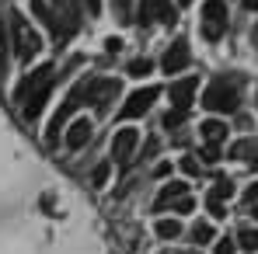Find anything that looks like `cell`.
<instances>
[{
  "mask_svg": "<svg viewBox=\"0 0 258 254\" xmlns=\"http://www.w3.org/2000/svg\"><path fill=\"white\" fill-rule=\"evenodd\" d=\"M32 11L56 42L70 39L81 28V4L77 0H32Z\"/></svg>",
  "mask_w": 258,
  "mask_h": 254,
  "instance_id": "cell-1",
  "label": "cell"
},
{
  "mask_svg": "<svg viewBox=\"0 0 258 254\" xmlns=\"http://www.w3.org/2000/svg\"><path fill=\"white\" fill-rule=\"evenodd\" d=\"M52 84H56V66H52V63L32 70V73L21 80V87H18V101H21V115H25L28 122L39 119V112L45 108V98H49Z\"/></svg>",
  "mask_w": 258,
  "mask_h": 254,
  "instance_id": "cell-2",
  "label": "cell"
},
{
  "mask_svg": "<svg viewBox=\"0 0 258 254\" xmlns=\"http://www.w3.org/2000/svg\"><path fill=\"white\" fill-rule=\"evenodd\" d=\"M241 87H244V77H241V73H220V77H213L210 87H206V94H203V108L220 112V115L237 112V105H241Z\"/></svg>",
  "mask_w": 258,
  "mask_h": 254,
  "instance_id": "cell-3",
  "label": "cell"
},
{
  "mask_svg": "<svg viewBox=\"0 0 258 254\" xmlns=\"http://www.w3.org/2000/svg\"><path fill=\"white\" fill-rule=\"evenodd\" d=\"M91 87H94V77H84L81 84L67 94V101L59 105V112H56V115H52V122H49V132H45V139H49V143H56L59 129L67 126V119H70V115H74L81 105H87V101H91Z\"/></svg>",
  "mask_w": 258,
  "mask_h": 254,
  "instance_id": "cell-4",
  "label": "cell"
},
{
  "mask_svg": "<svg viewBox=\"0 0 258 254\" xmlns=\"http://www.w3.org/2000/svg\"><path fill=\"white\" fill-rule=\"evenodd\" d=\"M11 35H14V52H18V59L21 63H32V56L42 49V39H39V32L28 25V18L25 14H11Z\"/></svg>",
  "mask_w": 258,
  "mask_h": 254,
  "instance_id": "cell-5",
  "label": "cell"
},
{
  "mask_svg": "<svg viewBox=\"0 0 258 254\" xmlns=\"http://www.w3.org/2000/svg\"><path fill=\"white\" fill-rule=\"evenodd\" d=\"M196 87H199V80L196 77H185V80H174L171 84V105H174V112H168L164 115V126L168 129H174L181 119H185V112L192 108V98H196Z\"/></svg>",
  "mask_w": 258,
  "mask_h": 254,
  "instance_id": "cell-6",
  "label": "cell"
},
{
  "mask_svg": "<svg viewBox=\"0 0 258 254\" xmlns=\"http://www.w3.org/2000/svg\"><path fill=\"white\" fill-rule=\"evenodd\" d=\"M227 32V4L223 0H206L203 4V39L220 42Z\"/></svg>",
  "mask_w": 258,
  "mask_h": 254,
  "instance_id": "cell-7",
  "label": "cell"
},
{
  "mask_svg": "<svg viewBox=\"0 0 258 254\" xmlns=\"http://www.w3.org/2000/svg\"><path fill=\"white\" fill-rule=\"evenodd\" d=\"M157 98H161V87H140V91H133L126 98V105L119 108V119H140V115H147Z\"/></svg>",
  "mask_w": 258,
  "mask_h": 254,
  "instance_id": "cell-8",
  "label": "cell"
},
{
  "mask_svg": "<svg viewBox=\"0 0 258 254\" xmlns=\"http://www.w3.org/2000/svg\"><path fill=\"white\" fill-rule=\"evenodd\" d=\"M150 18H157L161 25H174L178 21V4H171V0H143L140 4V21L150 25Z\"/></svg>",
  "mask_w": 258,
  "mask_h": 254,
  "instance_id": "cell-9",
  "label": "cell"
},
{
  "mask_svg": "<svg viewBox=\"0 0 258 254\" xmlns=\"http://www.w3.org/2000/svg\"><path fill=\"white\" fill-rule=\"evenodd\" d=\"M119 98V80L115 77H105V80H94V87H91V105L105 115L108 112V101H115Z\"/></svg>",
  "mask_w": 258,
  "mask_h": 254,
  "instance_id": "cell-10",
  "label": "cell"
},
{
  "mask_svg": "<svg viewBox=\"0 0 258 254\" xmlns=\"http://www.w3.org/2000/svg\"><path fill=\"white\" fill-rule=\"evenodd\" d=\"M188 59H192V49H188L185 39H178V42L164 52V63H161V66H164V73H181V70L188 66Z\"/></svg>",
  "mask_w": 258,
  "mask_h": 254,
  "instance_id": "cell-11",
  "label": "cell"
},
{
  "mask_svg": "<svg viewBox=\"0 0 258 254\" xmlns=\"http://www.w3.org/2000/svg\"><path fill=\"white\" fill-rule=\"evenodd\" d=\"M234 195V181H227V178H220L213 188H210V195H206V206H210V212H213L216 219H223L227 212H223V202Z\"/></svg>",
  "mask_w": 258,
  "mask_h": 254,
  "instance_id": "cell-12",
  "label": "cell"
},
{
  "mask_svg": "<svg viewBox=\"0 0 258 254\" xmlns=\"http://www.w3.org/2000/svg\"><path fill=\"white\" fill-rule=\"evenodd\" d=\"M136 143H140V132L136 129H119L112 136V157L115 160H129V153L136 150Z\"/></svg>",
  "mask_w": 258,
  "mask_h": 254,
  "instance_id": "cell-13",
  "label": "cell"
},
{
  "mask_svg": "<svg viewBox=\"0 0 258 254\" xmlns=\"http://www.w3.org/2000/svg\"><path fill=\"white\" fill-rule=\"evenodd\" d=\"M185 192H188L185 181H171V185H164L161 195H157V202H154V209H168V206H174L178 199H185Z\"/></svg>",
  "mask_w": 258,
  "mask_h": 254,
  "instance_id": "cell-14",
  "label": "cell"
},
{
  "mask_svg": "<svg viewBox=\"0 0 258 254\" xmlns=\"http://www.w3.org/2000/svg\"><path fill=\"white\" fill-rule=\"evenodd\" d=\"M199 136L206 139V146H220L223 139H227V122H220V119H210V122H203L199 126Z\"/></svg>",
  "mask_w": 258,
  "mask_h": 254,
  "instance_id": "cell-15",
  "label": "cell"
},
{
  "mask_svg": "<svg viewBox=\"0 0 258 254\" xmlns=\"http://www.w3.org/2000/svg\"><path fill=\"white\" fill-rule=\"evenodd\" d=\"M91 132H94V126H91L87 119H77V122L70 126V132H67V146H70V150H81L87 139H91Z\"/></svg>",
  "mask_w": 258,
  "mask_h": 254,
  "instance_id": "cell-16",
  "label": "cell"
},
{
  "mask_svg": "<svg viewBox=\"0 0 258 254\" xmlns=\"http://www.w3.org/2000/svg\"><path fill=\"white\" fill-rule=\"evenodd\" d=\"M227 157H234V160H248V164H258V143H255V139H237V143L227 150Z\"/></svg>",
  "mask_w": 258,
  "mask_h": 254,
  "instance_id": "cell-17",
  "label": "cell"
},
{
  "mask_svg": "<svg viewBox=\"0 0 258 254\" xmlns=\"http://www.w3.org/2000/svg\"><path fill=\"white\" fill-rule=\"evenodd\" d=\"M157 237H161V240L181 237V223H178V219H161V223H157Z\"/></svg>",
  "mask_w": 258,
  "mask_h": 254,
  "instance_id": "cell-18",
  "label": "cell"
},
{
  "mask_svg": "<svg viewBox=\"0 0 258 254\" xmlns=\"http://www.w3.org/2000/svg\"><path fill=\"white\" fill-rule=\"evenodd\" d=\"M192 240L203 247V244H210L213 240V223H206V219H199L196 226H192Z\"/></svg>",
  "mask_w": 258,
  "mask_h": 254,
  "instance_id": "cell-19",
  "label": "cell"
},
{
  "mask_svg": "<svg viewBox=\"0 0 258 254\" xmlns=\"http://www.w3.org/2000/svg\"><path fill=\"white\" fill-rule=\"evenodd\" d=\"M237 247H244V251H258V230H251V226H244L241 233H237V240H234Z\"/></svg>",
  "mask_w": 258,
  "mask_h": 254,
  "instance_id": "cell-20",
  "label": "cell"
},
{
  "mask_svg": "<svg viewBox=\"0 0 258 254\" xmlns=\"http://www.w3.org/2000/svg\"><path fill=\"white\" fill-rule=\"evenodd\" d=\"M129 7H133V0H112V14L119 18V25H129L133 18H129Z\"/></svg>",
  "mask_w": 258,
  "mask_h": 254,
  "instance_id": "cell-21",
  "label": "cell"
},
{
  "mask_svg": "<svg viewBox=\"0 0 258 254\" xmlns=\"http://www.w3.org/2000/svg\"><path fill=\"white\" fill-rule=\"evenodd\" d=\"M150 66H154L150 59H133V63H129V77H147Z\"/></svg>",
  "mask_w": 258,
  "mask_h": 254,
  "instance_id": "cell-22",
  "label": "cell"
},
{
  "mask_svg": "<svg viewBox=\"0 0 258 254\" xmlns=\"http://www.w3.org/2000/svg\"><path fill=\"white\" fill-rule=\"evenodd\" d=\"M108 171H112V164H98L94 174H91V185H94V188H101V185L108 181Z\"/></svg>",
  "mask_w": 258,
  "mask_h": 254,
  "instance_id": "cell-23",
  "label": "cell"
},
{
  "mask_svg": "<svg viewBox=\"0 0 258 254\" xmlns=\"http://www.w3.org/2000/svg\"><path fill=\"white\" fill-rule=\"evenodd\" d=\"M7 35H4V32H0V80H4V66H7Z\"/></svg>",
  "mask_w": 258,
  "mask_h": 254,
  "instance_id": "cell-24",
  "label": "cell"
},
{
  "mask_svg": "<svg viewBox=\"0 0 258 254\" xmlns=\"http://www.w3.org/2000/svg\"><path fill=\"white\" fill-rule=\"evenodd\" d=\"M234 251H237V244H234L230 237H223V240L216 244V254H234Z\"/></svg>",
  "mask_w": 258,
  "mask_h": 254,
  "instance_id": "cell-25",
  "label": "cell"
},
{
  "mask_svg": "<svg viewBox=\"0 0 258 254\" xmlns=\"http://www.w3.org/2000/svg\"><path fill=\"white\" fill-rule=\"evenodd\" d=\"M181 171H185V174H199V160H196V157H185V160H181Z\"/></svg>",
  "mask_w": 258,
  "mask_h": 254,
  "instance_id": "cell-26",
  "label": "cell"
},
{
  "mask_svg": "<svg viewBox=\"0 0 258 254\" xmlns=\"http://www.w3.org/2000/svg\"><path fill=\"white\" fill-rule=\"evenodd\" d=\"M244 202H248V206H255V202H258V181H255V185H248V192H244Z\"/></svg>",
  "mask_w": 258,
  "mask_h": 254,
  "instance_id": "cell-27",
  "label": "cell"
},
{
  "mask_svg": "<svg viewBox=\"0 0 258 254\" xmlns=\"http://www.w3.org/2000/svg\"><path fill=\"white\" fill-rule=\"evenodd\" d=\"M174 212H192V202H188V199H178V202H174Z\"/></svg>",
  "mask_w": 258,
  "mask_h": 254,
  "instance_id": "cell-28",
  "label": "cell"
},
{
  "mask_svg": "<svg viewBox=\"0 0 258 254\" xmlns=\"http://www.w3.org/2000/svg\"><path fill=\"white\" fill-rule=\"evenodd\" d=\"M203 157H206V160L213 164V160H220V150H213V146H206V150H203Z\"/></svg>",
  "mask_w": 258,
  "mask_h": 254,
  "instance_id": "cell-29",
  "label": "cell"
},
{
  "mask_svg": "<svg viewBox=\"0 0 258 254\" xmlns=\"http://www.w3.org/2000/svg\"><path fill=\"white\" fill-rule=\"evenodd\" d=\"M105 45H108V52H119V49H122V42H119V39H108Z\"/></svg>",
  "mask_w": 258,
  "mask_h": 254,
  "instance_id": "cell-30",
  "label": "cell"
},
{
  "mask_svg": "<svg viewBox=\"0 0 258 254\" xmlns=\"http://www.w3.org/2000/svg\"><path fill=\"white\" fill-rule=\"evenodd\" d=\"M98 7H101V0H87V11L91 14H98Z\"/></svg>",
  "mask_w": 258,
  "mask_h": 254,
  "instance_id": "cell-31",
  "label": "cell"
},
{
  "mask_svg": "<svg viewBox=\"0 0 258 254\" xmlns=\"http://www.w3.org/2000/svg\"><path fill=\"white\" fill-rule=\"evenodd\" d=\"M244 4V11H258V0H241Z\"/></svg>",
  "mask_w": 258,
  "mask_h": 254,
  "instance_id": "cell-32",
  "label": "cell"
},
{
  "mask_svg": "<svg viewBox=\"0 0 258 254\" xmlns=\"http://www.w3.org/2000/svg\"><path fill=\"white\" fill-rule=\"evenodd\" d=\"M251 45H255V49H258V25H255V28H251Z\"/></svg>",
  "mask_w": 258,
  "mask_h": 254,
  "instance_id": "cell-33",
  "label": "cell"
},
{
  "mask_svg": "<svg viewBox=\"0 0 258 254\" xmlns=\"http://www.w3.org/2000/svg\"><path fill=\"white\" fill-rule=\"evenodd\" d=\"M251 216H255V219H258V206H255V212H251Z\"/></svg>",
  "mask_w": 258,
  "mask_h": 254,
  "instance_id": "cell-34",
  "label": "cell"
},
{
  "mask_svg": "<svg viewBox=\"0 0 258 254\" xmlns=\"http://www.w3.org/2000/svg\"><path fill=\"white\" fill-rule=\"evenodd\" d=\"M178 4H192V0H178Z\"/></svg>",
  "mask_w": 258,
  "mask_h": 254,
  "instance_id": "cell-35",
  "label": "cell"
},
{
  "mask_svg": "<svg viewBox=\"0 0 258 254\" xmlns=\"http://www.w3.org/2000/svg\"><path fill=\"white\" fill-rule=\"evenodd\" d=\"M181 254H196V251H181Z\"/></svg>",
  "mask_w": 258,
  "mask_h": 254,
  "instance_id": "cell-36",
  "label": "cell"
},
{
  "mask_svg": "<svg viewBox=\"0 0 258 254\" xmlns=\"http://www.w3.org/2000/svg\"><path fill=\"white\" fill-rule=\"evenodd\" d=\"M0 32H4V28H0Z\"/></svg>",
  "mask_w": 258,
  "mask_h": 254,
  "instance_id": "cell-37",
  "label": "cell"
}]
</instances>
